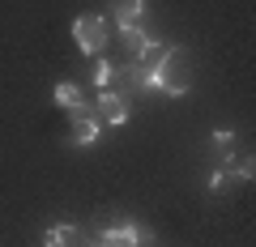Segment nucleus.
I'll use <instances>...</instances> for the list:
<instances>
[{"instance_id": "5", "label": "nucleus", "mask_w": 256, "mask_h": 247, "mask_svg": "<svg viewBox=\"0 0 256 247\" xmlns=\"http://www.w3.org/2000/svg\"><path fill=\"white\" fill-rule=\"evenodd\" d=\"M166 55H171V47H166V43H146V47H141L137 55H132V64H137L141 73H146L150 81H154V73H158V68L166 64Z\"/></svg>"}, {"instance_id": "10", "label": "nucleus", "mask_w": 256, "mask_h": 247, "mask_svg": "<svg viewBox=\"0 0 256 247\" xmlns=\"http://www.w3.org/2000/svg\"><path fill=\"white\" fill-rule=\"evenodd\" d=\"M214 145L222 149V158H226V162L235 158V141H230V132H214Z\"/></svg>"}, {"instance_id": "3", "label": "nucleus", "mask_w": 256, "mask_h": 247, "mask_svg": "<svg viewBox=\"0 0 256 247\" xmlns=\"http://www.w3.org/2000/svg\"><path fill=\"white\" fill-rule=\"evenodd\" d=\"M43 247H98L82 226H52L43 235Z\"/></svg>"}, {"instance_id": "2", "label": "nucleus", "mask_w": 256, "mask_h": 247, "mask_svg": "<svg viewBox=\"0 0 256 247\" xmlns=\"http://www.w3.org/2000/svg\"><path fill=\"white\" fill-rule=\"evenodd\" d=\"M94 119L116 128V124H124V119H128V102L120 98L116 90H102V94H98V107H94Z\"/></svg>"}, {"instance_id": "11", "label": "nucleus", "mask_w": 256, "mask_h": 247, "mask_svg": "<svg viewBox=\"0 0 256 247\" xmlns=\"http://www.w3.org/2000/svg\"><path fill=\"white\" fill-rule=\"evenodd\" d=\"M116 77H120V73H116V68H111V64H107V60H102V64H98V68H94V81H98V85H102V90H107V85H111V81H116Z\"/></svg>"}, {"instance_id": "8", "label": "nucleus", "mask_w": 256, "mask_h": 247, "mask_svg": "<svg viewBox=\"0 0 256 247\" xmlns=\"http://www.w3.org/2000/svg\"><path fill=\"white\" fill-rule=\"evenodd\" d=\"M146 17V0H120L116 4V21L120 26H137Z\"/></svg>"}, {"instance_id": "6", "label": "nucleus", "mask_w": 256, "mask_h": 247, "mask_svg": "<svg viewBox=\"0 0 256 247\" xmlns=\"http://www.w3.org/2000/svg\"><path fill=\"white\" fill-rule=\"evenodd\" d=\"M94 137H98V119H94V111L73 115V145H94Z\"/></svg>"}, {"instance_id": "7", "label": "nucleus", "mask_w": 256, "mask_h": 247, "mask_svg": "<svg viewBox=\"0 0 256 247\" xmlns=\"http://www.w3.org/2000/svg\"><path fill=\"white\" fill-rule=\"evenodd\" d=\"M56 102H60V107H68L73 115H82V111H90V107L82 102V90H77L73 81H60V85H56Z\"/></svg>"}, {"instance_id": "9", "label": "nucleus", "mask_w": 256, "mask_h": 247, "mask_svg": "<svg viewBox=\"0 0 256 247\" xmlns=\"http://www.w3.org/2000/svg\"><path fill=\"white\" fill-rule=\"evenodd\" d=\"M120 38H124V47H128V55H137L141 47L150 43V38L141 34V21H137V26H120Z\"/></svg>"}, {"instance_id": "4", "label": "nucleus", "mask_w": 256, "mask_h": 247, "mask_svg": "<svg viewBox=\"0 0 256 247\" xmlns=\"http://www.w3.org/2000/svg\"><path fill=\"white\" fill-rule=\"evenodd\" d=\"M98 247H141V230L132 222H116V226L102 230V239H94Z\"/></svg>"}, {"instance_id": "1", "label": "nucleus", "mask_w": 256, "mask_h": 247, "mask_svg": "<svg viewBox=\"0 0 256 247\" xmlns=\"http://www.w3.org/2000/svg\"><path fill=\"white\" fill-rule=\"evenodd\" d=\"M73 38H77V47H82L86 55H98L102 47H107V17L82 13V17L73 21Z\"/></svg>"}]
</instances>
